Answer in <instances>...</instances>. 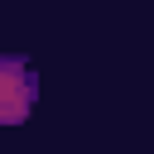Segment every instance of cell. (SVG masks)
Returning <instances> with one entry per match:
<instances>
[{"mask_svg":"<svg viewBox=\"0 0 154 154\" xmlns=\"http://www.w3.org/2000/svg\"><path fill=\"white\" fill-rule=\"evenodd\" d=\"M34 72L24 53H0V125H24L34 111Z\"/></svg>","mask_w":154,"mask_h":154,"instance_id":"6da1fadb","label":"cell"}]
</instances>
